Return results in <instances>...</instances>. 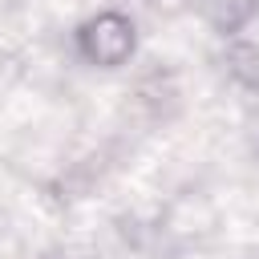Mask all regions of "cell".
Segmentation results:
<instances>
[{"mask_svg": "<svg viewBox=\"0 0 259 259\" xmlns=\"http://www.w3.org/2000/svg\"><path fill=\"white\" fill-rule=\"evenodd\" d=\"M190 4H198L219 28H235L259 8V0H190Z\"/></svg>", "mask_w": 259, "mask_h": 259, "instance_id": "obj_1", "label": "cell"}]
</instances>
